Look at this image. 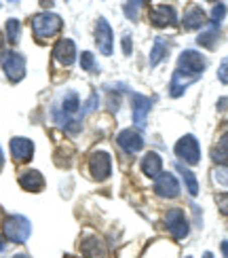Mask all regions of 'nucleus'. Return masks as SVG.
Masks as SVG:
<instances>
[{"instance_id": "1", "label": "nucleus", "mask_w": 228, "mask_h": 258, "mask_svg": "<svg viewBox=\"0 0 228 258\" xmlns=\"http://www.w3.org/2000/svg\"><path fill=\"white\" fill-rule=\"evenodd\" d=\"M32 233V224L26 216H19V214H11L3 220V235L13 241V243H26Z\"/></svg>"}, {"instance_id": "2", "label": "nucleus", "mask_w": 228, "mask_h": 258, "mask_svg": "<svg viewBox=\"0 0 228 258\" xmlns=\"http://www.w3.org/2000/svg\"><path fill=\"white\" fill-rule=\"evenodd\" d=\"M205 68H207V59H205L199 51L194 49H186L180 53V59H178V70L180 74H184V77H188L192 81L199 79V74L205 72Z\"/></svg>"}, {"instance_id": "3", "label": "nucleus", "mask_w": 228, "mask_h": 258, "mask_svg": "<svg viewBox=\"0 0 228 258\" xmlns=\"http://www.w3.org/2000/svg\"><path fill=\"white\" fill-rule=\"evenodd\" d=\"M32 30L38 40L53 38L61 30V17L55 13H40L32 19Z\"/></svg>"}, {"instance_id": "4", "label": "nucleus", "mask_w": 228, "mask_h": 258, "mask_svg": "<svg viewBox=\"0 0 228 258\" xmlns=\"http://www.w3.org/2000/svg\"><path fill=\"white\" fill-rule=\"evenodd\" d=\"M176 157L180 161H184L186 165H197L199 161H201V148H199V140L194 138V136H184L178 140V144H176Z\"/></svg>"}, {"instance_id": "5", "label": "nucleus", "mask_w": 228, "mask_h": 258, "mask_svg": "<svg viewBox=\"0 0 228 258\" xmlns=\"http://www.w3.org/2000/svg\"><path fill=\"white\" fill-rule=\"evenodd\" d=\"M112 171V157L106 150H95L89 157V174L93 180H106Z\"/></svg>"}, {"instance_id": "6", "label": "nucleus", "mask_w": 228, "mask_h": 258, "mask_svg": "<svg viewBox=\"0 0 228 258\" xmlns=\"http://www.w3.org/2000/svg\"><path fill=\"white\" fill-rule=\"evenodd\" d=\"M3 70H5L7 79L11 83H19L21 79L26 77V59H24V55L13 53V51L5 53L3 55Z\"/></svg>"}, {"instance_id": "7", "label": "nucleus", "mask_w": 228, "mask_h": 258, "mask_svg": "<svg viewBox=\"0 0 228 258\" xmlns=\"http://www.w3.org/2000/svg\"><path fill=\"white\" fill-rule=\"evenodd\" d=\"M165 224H167L169 233H171L176 239L182 241V239L188 237L190 227H188V220H186V216H184L182 210H169V212L165 214Z\"/></svg>"}, {"instance_id": "8", "label": "nucleus", "mask_w": 228, "mask_h": 258, "mask_svg": "<svg viewBox=\"0 0 228 258\" xmlns=\"http://www.w3.org/2000/svg\"><path fill=\"white\" fill-rule=\"evenodd\" d=\"M150 24L155 28H169L178 24L176 9L171 5H157L155 9H150Z\"/></svg>"}, {"instance_id": "9", "label": "nucleus", "mask_w": 228, "mask_h": 258, "mask_svg": "<svg viewBox=\"0 0 228 258\" xmlns=\"http://www.w3.org/2000/svg\"><path fill=\"white\" fill-rule=\"evenodd\" d=\"M95 42H97V49H100L102 55H112L114 34H112V28L108 26V21H106L104 17L97 19V26H95Z\"/></svg>"}, {"instance_id": "10", "label": "nucleus", "mask_w": 228, "mask_h": 258, "mask_svg": "<svg viewBox=\"0 0 228 258\" xmlns=\"http://www.w3.org/2000/svg\"><path fill=\"white\" fill-rule=\"evenodd\" d=\"M155 192L159 197H165V199L178 197L180 195V182H178V178L173 174H169V171H163V174L157 178Z\"/></svg>"}, {"instance_id": "11", "label": "nucleus", "mask_w": 228, "mask_h": 258, "mask_svg": "<svg viewBox=\"0 0 228 258\" xmlns=\"http://www.w3.org/2000/svg\"><path fill=\"white\" fill-rule=\"evenodd\" d=\"M116 144L123 150H127L129 155H135L144 148V138L139 136V132H135V129H123V132L116 136Z\"/></svg>"}, {"instance_id": "12", "label": "nucleus", "mask_w": 228, "mask_h": 258, "mask_svg": "<svg viewBox=\"0 0 228 258\" xmlns=\"http://www.w3.org/2000/svg\"><path fill=\"white\" fill-rule=\"evenodd\" d=\"M129 98H131L135 127H144L146 125V119H148V112H150V106H152V100L146 98V95H139V93H131Z\"/></svg>"}, {"instance_id": "13", "label": "nucleus", "mask_w": 228, "mask_h": 258, "mask_svg": "<svg viewBox=\"0 0 228 258\" xmlns=\"http://www.w3.org/2000/svg\"><path fill=\"white\" fill-rule=\"evenodd\" d=\"M53 59L61 66H72L76 59V45L70 38H61L55 47H53Z\"/></svg>"}, {"instance_id": "14", "label": "nucleus", "mask_w": 228, "mask_h": 258, "mask_svg": "<svg viewBox=\"0 0 228 258\" xmlns=\"http://www.w3.org/2000/svg\"><path fill=\"white\" fill-rule=\"evenodd\" d=\"M11 155L17 163H28L34 157V144L28 138H13L11 140Z\"/></svg>"}, {"instance_id": "15", "label": "nucleus", "mask_w": 228, "mask_h": 258, "mask_svg": "<svg viewBox=\"0 0 228 258\" xmlns=\"http://www.w3.org/2000/svg\"><path fill=\"white\" fill-rule=\"evenodd\" d=\"M19 186L24 190H28V192H40L42 188H45V178H42L40 171L28 169L19 176Z\"/></svg>"}, {"instance_id": "16", "label": "nucleus", "mask_w": 228, "mask_h": 258, "mask_svg": "<svg viewBox=\"0 0 228 258\" xmlns=\"http://www.w3.org/2000/svg\"><path fill=\"white\" fill-rule=\"evenodd\" d=\"M81 252L85 258H104L106 256V248L100 237H95V235H87L81 243Z\"/></svg>"}, {"instance_id": "17", "label": "nucleus", "mask_w": 228, "mask_h": 258, "mask_svg": "<svg viewBox=\"0 0 228 258\" xmlns=\"http://www.w3.org/2000/svg\"><path fill=\"white\" fill-rule=\"evenodd\" d=\"M142 171L148 178H159L161 171H163V159H161V155L155 153V150L146 153L144 159H142Z\"/></svg>"}, {"instance_id": "18", "label": "nucleus", "mask_w": 228, "mask_h": 258, "mask_svg": "<svg viewBox=\"0 0 228 258\" xmlns=\"http://www.w3.org/2000/svg\"><path fill=\"white\" fill-rule=\"evenodd\" d=\"M182 24L186 30H199L205 26V13H203V9L201 7H190L186 11V15H184L182 19Z\"/></svg>"}, {"instance_id": "19", "label": "nucleus", "mask_w": 228, "mask_h": 258, "mask_svg": "<svg viewBox=\"0 0 228 258\" xmlns=\"http://www.w3.org/2000/svg\"><path fill=\"white\" fill-rule=\"evenodd\" d=\"M220 40V26H209L207 30H203L201 34H199V38H197V42L201 47H205V49H215V42Z\"/></svg>"}, {"instance_id": "20", "label": "nucleus", "mask_w": 228, "mask_h": 258, "mask_svg": "<svg viewBox=\"0 0 228 258\" xmlns=\"http://www.w3.org/2000/svg\"><path fill=\"white\" fill-rule=\"evenodd\" d=\"M167 55H169V42L163 38H157L155 45H152V51H150V66H159Z\"/></svg>"}, {"instance_id": "21", "label": "nucleus", "mask_w": 228, "mask_h": 258, "mask_svg": "<svg viewBox=\"0 0 228 258\" xmlns=\"http://www.w3.org/2000/svg\"><path fill=\"white\" fill-rule=\"evenodd\" d=\"M176 169L180 171V176L184 178V182H186L188 192H190L192 197H197L199 195V182H197V178H194V174L184 163H176Z\"/></svg>"}, {"instance_id": "22", "label": "nucleus", "mask_w": 228, "mask_h": 258, "mask_svg": "<svg viewBox=\"0 0 228 258\" xmlns=\"http://www.w3.org/2000/svg\"><path fill=\"white\" fill-rule=\"evenodd\" d=\"M79 106H81V102H79V95H76L74 91H70L66 98H63V102H61V112L68 116V119H74V114L79 112Z\"/></svg>"}, {"instance_id": "23", "label": "nucleus", "mask_w": 228, "mask_h": 258, "mask_svg": "<svg viewBox=\"0 0 228 258\" xmlns=\"http://www.w3.org/2000/svg\"><path fill=\"white\" fill-rule=\"evenodd\" d=\"M19 30H21V26H19L17 19L7 21V40L11 42V45H15V42L19 40Z\"/></svg>"}, {"instance_id": "24", "label": "nucleus", "mask_w": 228, "mask_h": 258, "mask_svg": "<svg viewBox=\"0 0 228 258\" xmlns=\"http://www.w3.org/2000/svg\"><path fill=\"white\" fill-rule=\"evenodd\" d=\"M211 178L215 184H220V186H228V167L226 165H220V167H215L211 171Z\"/></svg>"}, {"instance_id": "25", "label": "nucleus", "mask_w": 228, "mask_h": 258, "mask_svg": "<svg viewBox=\"0 0 228 258\" xmlns=\"http://www.w3.org/2000/svg\"><path fill=\"white\" fill-rule=\"evenodd\" d=\"M81 68L87 70V72H95L97 70V63H95L93 53H89V51L83 53V55H81Z\"/></svg>"}, {"instance_id": "26", "label": "nucleus", "mask_w": 228, "mask_h": 258, "mask_svg": "<svg viewBox=\"0 0 228 258\" xmlns=\"http://www.w3.org/2000/svg\"><path fill=\"white\" fill-rule=\"evenodd\" d=\"M224 17H226V5H224V3L213 5V9H211V24L218 26Z\"/></svg>"}, {"instance_id": "27", "label": "nucleus", "mask_w": 228, "mask_h": 258, "mask_svg": "<svg viewBox=\"0 0 228 258\" xmlns=\"http://www.w3.org/2000/svg\"><path fill=\"white\" fill-rule=\"evenodd\" d=\"M139 7H142V3H127L125 5V15L131 19V21H135L137 19V13H139Z\"/></svg>"}, {"instance_id": "28", "label": "nucleus", "mask_w": 228, "mask_h": 258, "mask_svg": "<svg viewBox=\"0 0 228 258\" xmlns=\"http://www.w3.org/2000/svg\"><path fill=\"white\" fill-rule=\"evenodd\" d=\"M218 79H220V83L228 85V57H224L222 63H220V68H218Z\"/></svg>"}, {"instance_id": "29", "label": "nucleus", "mask_w": 228, "mask_h": 258, "mask_svg": "<svg viewBox=\"0 0 228 258\" xmlns=\"http://www.w3.org/2000/svg\"><path fill=\"white\" fill-rule=\"evenodd\" d=\"M215 203H218V208L222 214H226L228 216V192H224V195H218V199H215Z\"/></svg>"}, {"instance_id": "30", "label": "nucleus", "mask_w": 228, "mask_h": 258, "mask_svg": "<svg viewBox=\"0 0 228 258\" xmlns=\"http://www.w3.org/2000/svg\"><path fill=\"white\" fill-rule=\"evenodd\" d=\"M97 102H100V98H97V93H93L91 98H89V102L85 104V110H83V114H87V112H93V110L97 108Z\"/></svg>"}, {"instance_id": "31", "label": "nucleus", "mask_w": 228, "mask_h": 258, "mask_svg": "<svg viewBox=\"0 0 228 258\" xmlns=\"http://www.w3.org/2000/svg\"><path fill=\"white\" fill-rule=\"evenodd\" d=\"M131 36H125L123 38V53H125V55H131V51H133V45H131Z\"/></svg>"}, {"instance_id": "32", "label": "nucleus", "mask_w": 228, "mask_h": 258, "mask_svg": "<svg viewBox=\"0 0 228 258\" xmlns=\"http://www.w3.org/2000/svg\"><path fill=\"white\" fill-rule=\"evenodd\" d=\"M218 144H220V146H224V148H228V132L220 138V142H218Z\"/></svg>"}, {"instance_id": "33", "label": "nucleus", "mask_w": 228, "mask_h": 258, "mask_svg": "<svg viewBox=\"0 0 228 258\" xmlns=\"http://www.w3.org/2000/svg\"><path fill=\"white\" fill-rule=\"evenodd\" d=\"M220 248H222L224 258H228V241H222V243H220Z\"/></svg>"}, {"instance_id": "34", "label": "nucleus", "mask_w": 228, "mask_h": 258, "mask_svg": "<svg viewBox=\"0 0 228 258\" xmlns=\"http://www.w3.org/2000/svg\"><path fill=\"white\" fill-rule=\"evenodd\" d=\"M3 51H5V36L0 34V55H3Z\"/></svg>"}, {"instance_id": "35", "label": "nucleus", "mask_w": 228, "mask_h": 258, "mask_svg": "<svg viewBox=\"0 0 228 258\" xmlns=\"http://www.w3.org/2000/svg\"><path fill=\"white\" fill-rule=\"evenodd\" d=\"M3 163H5V155H3V148H0V167H3Z\"/></svg>"}, {"instance_id": "36", "label": "nucleus", "mask_w": 228, "mask_h": 258, "mask_svg": "<svg viewBox=\"0 0 228 258\" xmlns=\"http://www.w3.org/2000/svg\"><path fill=\"white\" fill-rule=\"evenodd\" d=\"M5 250V239H3V235H0V252Z\"/></svg>"}, {"instance_id": "37", "label": "nucleus", "mask_w": 228, "mask_h": 258, "mask_svg": "<svg viewBox=\"0 0 228 258\" xmlns=\"http://www.w3.org/2000/svg\"><path fill=\"white\" fill-rule=\"evenodd\" d=\"M203 258H213V254H211V252H205V254H203Z\"/></svg>"}, {"instance_id": "38", "label": "nucleus", "mask_w": 228, "mask_h": 258, "mask_svg": "<svg viewBox=\"0 0 228 258\" xmlns=\"http://www.w3.org/2000/svg\"><path fill=\"white\" fill-rule=\"evenodd\" d=\"M13 258H28V256H26V254H15Z\"/></svg>"}, {"instance_id": "39", "label": "nucleus", "mask_w": 228, "mask_h": 258, "mask_svg": "<svg viewBox=\"0 0 228 258\" xmlns=\"http://www.w3.org/2000/svg\"><path fill=\"white\" fill-rule=\"evenodd\" d=\"M186 258H190V256H186Z\"/></svg>"}]
</instances>
